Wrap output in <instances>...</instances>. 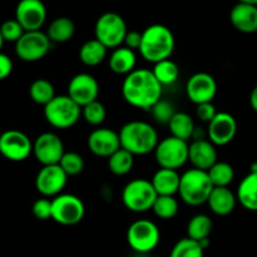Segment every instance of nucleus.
<instances>
[{
    "label": "nucleus",
    "instance_id": "nucleus-1",
    "mask_svg": "<svg viewBox=\"0 0 257 257\" xmlns=\"http://www.w3.org/2000/svg\"><path fill=\"white\" fill-rule=\"evenodd\" d=\"M122 95L132 107L151 110L158 100L162 99V84L152 70L135 69L123 80Z\"/></svg>",
    "mask_w": 257,
    "mask_h": 257
},
{
    "label": "nucleus",
    "instance_id": "nucleus-2",
    "mask_svg": "<svg viewBox=\"0 0 257 257\" xmlns=\"http://www.w3.org/2000/svg\"><path fill=\"white\" fill-rule=\"evenodd\" d=\"M118 133L120 147L133 156H146L155 152L160 142L156 128L143 120H131L125 123Z\"/></svg>",
    "mask_w": 257,
    "mask_h": 257
},
{
    "label": "nucleus",
    "instance_id": "nucleus-3",
    "mask_svg": "<svg viewBox=\"0 0 257 257\" xmlns=\"http://www.w3.org/2000/svg\"><path fill=\"white\" fill-rule=\"evenodd\" d=\"M175 35L170 28L163 24H152L142 32L140 53L148 63L170 59L175 50Z\"/></svg>",
    "mask_w": 257,
    "mask_h": 257
},
{
    "label": "nucleus",
    "instance_id": "nucleus-4",
    "mask_svg": "<svg viewBox=\"0 0 257 257\" xmlns=\"http://www.w3.org/2000/svg\"><path fill=\"white\" fill-rule=\"evenodd\" d=\"M213 190L207 171L191 168L181 175L180 197L186 205L200 206L207 203Z\"/></svg>",
    "mask_w": 257,
    "mask_h": 257
},
{
    "label": "nucleus",
    "instance_id": "nucleus-5",
    "mask_svg": "<svg viewBox=\"0 0 257 257\" xmlns=\"http://www.w3.org/2000/svg\"><path fill=\"white\" fill-rule=\"evenodd\" d=\"M44 117L52 127L68 130L77 124L82 117V107L68 94L55 95L52 102L44 107Z\"/></svg>",
    "mask_w": 257,
    "mask_h": 257
},
{
    "label": "nucleus",
    "instance_id": "nucleus-6",
    "mask_svg": "<svg viewBox=\"0 0 257 257\" xmlns=\"http://www.w3.org/2000/svg\"><path fill=\"white\" fill-rule=\"evenodd\" d=\"M158 195L153 188L152 182L145 178L130 181L122 191V202L127 210L136 213L147 212L152 210L153 203Z\"/></svg>",
    "mask_w": 257,
    "mask_h": 257
},
{
    "label": "nucleus",
    "instance_id": "nucleus-7",
    "mask_svg": "<svg viewBox=\"0 0 257 257\" xmlns=\"http://www.w3.org/2000/svg\"><path fill=\"white\" fill-rule=\"evenodd\" d=\"M190 145L187 141L180 140L173 136L166 137L158 142L155 150L156 162L161 168L168 170H180L188 162Z\"/></svg>",
    "mask_w": 257,
    "mask_h": 257
},
{
    "label": "nucleus",
    "instance_id": "nucleus-8",
    "mask_svg": "<svg viewBox=\"0 0 257 257\" xmlns=\"http://www.w3.org/2000/svg\"><path fill=\"white\" fill-rule=\"evenodd\" d=\"M127 33L128 29L124 19L117 13H104L98 18L95 23V39L99 40L108 49L122 47Z\"/></svg>",
    "mask_w": 257,
    "mask_h": 257
},
{
    "label": "nucleus",
    "instance_id": "nucleus-9",
    "mask_svg": "<svg viewBox=\"0 0 257 257\" xmlns=\"http://www.w3.org/2000/svg\"><path fill=\"white\" fill-rule=\"evenodd\" d=\"M161 240L160 228L150 220H138L128 227L127 242L133 251L148 253L155 250Z\"/></svg>",
    "mask_w": 257,
    "mask_h": 257
},
{
    "label": "nucleus",
    "instance_id": "nucleus-10",
    "mask_svg": "<svg viewBox=\"0 0 257 257\" xmlns=\"http://www.w3.org/2000/svg\"><path fill=\"white\" fill-rule=\"evenodd\" d=\"M85 206L78 196L60 193L52 200V220L63 226H74L83 220Z\"/></svg>",
    "mask_w": 257,
    "mask_h": 257
},
{
    "label": "nucleus",
    "instance_id": "nucleus-11",
    "mask_svg": "<svg viewBox=\"0 0 257 257\" xmlns=\"http://www.w3.org/2000/svg\"><path fill=\"white\" fill-rule=\"evenodd\" d=\"M50 45L52 42L47 33H43L42 30L25 32L24 35L15 43V53L23 62H38L48 54Z\"/></svg>",
    "mask_w": 257,
    "mask_h": 257
},
{
    "label": "nucleus",
    "instance_id": "nucleus-12",
    "mask_svg": "<svg viewBox=\"0 0 257 257\" xmlns=\"http://www.w3.org/2000/svg\"><path fill=\"white\" fill-rule=\"evenodd\" d=\"M0 153L7 160L22 162L33 153V142L22 131H5L0 136Z\"/></svg>",
    "mask_w": 257,
    "mask_h": 257
},
{
    "label": "nucleus",
    "instance_id": "nucleus-13",
    "mask_svg": "<svg viewBox=\"0 0 257 257\" xmlns=\"http://www.w3.org/2000/svg\"><path fill=\"white\" fill-rule=\"evenodd\" d=\"M33 153L42 166L59 165L65 153L62 138L53 132H44L33 143Z\"/></svg>",
    "mask_w": 257,
    "mask_h": 257
},
{
    "label": "nucleus",
    "instance_id": "nucleus-14",
    "mask_svg": "<svg viewBox=\"0 0 257 257\" xmlns=\"http://www.w3.org/2000/svg\"><path fill=\"white\" fill-rule=\"evenodd\" d=\"M68 176L59 165L43 166L35 178V188L43 197H57L67 186Z\"/></svg>",
    "mask_w": 257,
    "mask_h": 257
},
{
    "label": "nucleus",
    "instance_id": "nucleus-15",
    "mask_svg": "<svg viewBox=\"0 0 257 257\" xmlns=\"http://www.w3.org/2000/svg\"><path fill=\"white\" fill-rule=\"evenodd\" d=\"M186 94L196 105L210 103L217 94V82L210 73H195L186 83Z\"/></svg>",
    "mask_w": 257,
    "mask_h": 257
},
{
    "label": "nucleus",
    "instance_id": "nucleus-16",
    "mask_svg": "<svg viewBox=\"0 0 257 257\" xmlns=\"http://www.w3.org/2000/svg\"><path fill=\"white\" fill-rule=\"evenodd\" d=\"M15 19L25 32L40 30L47 19V8L42 0H20L15 9Z\"/></svg>",
    "mask_w": 257,
    "mask_h": 257
},
{
    "label": "nucleus",
    "instance_id": "nucleus-17",
    "mask_svg": "<svg viewBox=\"0 0 257 257\" xmlns=\"http://www.w3.org/2000/svg\"><path fill=\"white\" fill-rule=\"evenodd\" d=\"M99 84L89 73H79L70 79L68 84V95L80 107L98 100Z\"/></svg>",
    "mask_w": 257,
    "mask_h": 257
},
{
    "label": "nucleus",
    "instance_id": "nucleus-18",
    "mask_svg": "<svg viewBox=\"0 0 257 257\" xmlns=\"http://www.w3.org/2000/svg\"><path fill=\"white\" fill-rule=\"evenodd\" d=\"M88 148L97 157L109 158L120 148L119 133L110 128L99 127L88 136Z\"/></svg>",
    "mask_w": 257,
    "mask_h": 257
},
{
    "label": "nucleus",
    "instance_id": "nucleus-19",
    "mask_svg": "<svg viewBox=\"0 0 257 257\" xmlns=\"http://www.w3.org/2000/svg\"><path fill=\"white\" fill-rule=\"evenodd\" d=\"M237 133V122L227 112H218L208 123L207 137L215 146H226L235 138Z\"/></svg>",
    "mask_w": 257,
    "mask_h": 257
},
{
    "label": "nucleus",
    "instance_id": "nucleus-20",
    "mask_svg": "<svg viewBox=\"0 0 257 257\" xmlns=\"http://www.w3.org/2000/svg\"><path fill=\"white\" fill-rule=\"evenodd\" d=\"M188 161L193 168L208 171L218 161L216 146L210 140H195L190 145Z\"/></svg>",
    "mask_w": 257,
    "mask_h": 257
},
{
    "label": "nucleus",
    "instance_id": "nucleus-21",
    "mask_svg": "<svg viewBox=\"0 0 257 257\" xmlns=\"http://www.w3.org/2000/svg\"><path fill=\"white\" fill-rule=\"evenodd\" d=\"M230 22L236 30L245 34L257 32V7L238 3L231 9Z\"/></svg>",
    "mask_w": 257,
    "mask_h": 257
},
{
    "label": "nucleus",
    "instance_id": "nucleus-22",
    "mask_svg": "<svg viewBox=\"0 0 257 257\" xmlns=\"http://www.w3.org/2000/svg\"><path fill=\"white\" fill-rule=\"evenodd\" d=\"M237 202V196L228 187H213L207 205L217 216H228L233 212Z\"/></svg>",
    "mask_w": 257,
    "mask_h": 257
},
{
    "label": "nucleus",
    "instance_id": "nucleus-23",
    "mask_svg": "<svg viewBox=\"0 0 257 257\" xmlns=\"http://www.w3.org/2000/svg\"><path fill=\"white\" fill-rule=\"evenodd\" d=\"M151 182L158 196H175L180 191L181 175L176 170L160 168Z\"/></svg>",
    "mask_w": 257,
    "mask_h": 257
},
{
    "label": "nucleus",
    "instance_id": "nucleus-24",
    "mask_svg": "<svg viewBox=\"0 0 257 257\" xmlns=\"http://www.w3.org/2000/svg\"><path fill=\"white\" fill-rule=\"evenodd\" d=\"M137 55L135 50L127 47H118L109 57V68L113 73L119 75H128L136 69Z\"/></svg>",
    "mask_w": 257,
    "mask_h": 257
},
{
    "label": "nucleus",
    "instance_id": "nucleus-25",
    "mask_svg": "<svg viewBox=\"0 0 257 257\" xmlns=\"http://www.w3.org/2000/svg\"><path fill=\"white\" fill-rule=\"evenodd\" d=\"M236 196L242 207L257 212V172H250L242 178Z\"/></svg>",
    "mask_w": 257,
    "mask_h": 257
},
{
    "label": "nucleus",
    "instance_id": "nucleus-26",
    "mask_svg": "<svg viewBox=\"0 0 257 257\" xmlns=\"http://www.w3.org/2000/svg\"><path fill=\"white\" fill-rule=\"evenodd\" d=\"M108 48L94 39L87 40L79 49V59L87 67H97L107 58Z\"/></svg>",
    "mask_w": 257,
    "mask_h": 257
},
{
    "label": "nucleus",
    "instance_id": "nucleus-27",
    "mask_svg": "<svg viewBox=\"0 0 257 257\" xmlns=\"http://www.w3.org/2000/svg\"><path fill=\"white\" fill-rule=\"evenodd\" d=\"M168 128L171 131V136L188 142V140H192L196 124L193 118L188 113L176 112L168 123Z\"/></svg>",
    "mask_w": 257,
    "mask_h": 257
},
{
    "label": "nucleus",
    "instance_id": "nucleus-28",
    "mask_svg": "<svg viewBox=\"0 0 257 257\" xmlns=\"http://www.w3.org/2000/svg\"><path fill=\"white\" fill-rule=\"evenodd\" d=\"M75 33V25L72 19L59 17L53 20L47 29V35L52 43H67Z\"/></svg>",
    "mask_w": 257,
    "mask_h": 257
},
{
    "label": "nucleus",
    "instance_id": "nucleus-29",
    "mask_svg": "<svg viewBox=\"0 0 257 257\" xmlns=\"http://www.w3.org/2000/svg\"><path fill=\"white\" fill-rule=\"evenodd\" d=\"M212 227L213 223L210 216L205 215V213H198V215L193 216L190 222H188L187 237L200 242V241L210 237L211 232H212Z\"/></svg>",
    "mask_w": 257,
    "mask_h": 257
},
{
    "label": "nucleus",
    "instance_id": "nucleus-30",
    "mask_svg": "<svg viewBox=\"0 0 257 257\" xmlns=\"http://www.w3.org/2000/svg\"><path fill=\"white\" fill-rule=\"evenodd\" d=\"M135 156L122 147L108 158V168L115 176H125L132 171Z\"/></svg>",
    "mask_w": 257,
    "mask_h": 257
},
{
    "label": "nucleus",
    "instance_id": "nucleus-31",
    "mask_svg": "<svg viewBox=\"0 0 257 257\" xmlns=\"http://www.w3.org/2000/svg\"><path fill=\"white\" fill-rule=\"evenodd\" d=\"M29 95L30 98H32L33 102L45 107L48 103L52 102L55 98L54 85H53L49 80L40 78V79L34 80V82L30 84Z\"/></svg>",
    "mask_w": 257,
    "mask_h": 257
},
{
    "label": "nucleus",
    "instance_id": "nucleus-32",
    "mask_svg": "<svg viewBox=\"0 0 257 257\" xmlns=\"http://www.w3.org/2000/svg\"><path fill=\"white\" fill-rule=\"evenodd\" d=\"M213 187H228L235 178V170L232 166L223 161H217L207 171Z\"/></svg>",
    "mask_w": 257,
    "mask_h": 257
},
{
    "label": "nucleus",
    "instance_id": "nucleus-33",
    "mask_svg": "<svg viewBox=\"0 0 257 257\" xmlns=\"http://www.w3.org/2000/svg\"><path fill=\"white\" fill-rule=\"evenodd\" d=\"M153 74L157 78L158 82L163 85H171L177 82L180 77V68L173 60L166 59L162 62L156 63L153 67Z\"/></svg>",
    "mask_w": 257,
    "mask_h": 257
},
{
    "label": "nucleus",
    "instance_id": "nucleus-34",
    "mask_svg": "<svg viewBox=\"0 0 257 257\" xmlns=\"http://www.w3.org/2000/svg\"><path fill=\"white\" fill-rule=\"evenodd\" d=\"M180 206L175 196H158L153 203L152 211L158 218L171 220L178 213Z\"/></svg>",
    "mask_w": 257,
    "mask_h": 257
},
{
    "label": "nucleus",
    "instance_id": "nucleus-35",
    "mask_svg": "<svg viewBox=\"0 0 257 257\" xmlns=\"http://www.w3.org/2000/svg\"><path fill=\"white\" fill-rule=\"evenodd\" d=\"M205 248L198 241L185 237L173 246L170 257H203Z\"/></svg>",
    "mask_w": 257,
    "mask_h": 257
},
{
    "label": "nucleus",
    "instance_id": "nucleus-36",
    "mask_svg": "<svg viewBox=\"0 0 257 257\" xmlns=\"http://www.w3.org/2000/svg\"><path fill=\"white\" fill-rule=\"evenodd\" d=\"M82 117L88 124L98 127L107 118V109L99 100H94L82 108Z\"/></svg>",
    "mask_w": 257,
    "mask_h": 257
},
{
    "label": "nucleus",
    "instance_id": "nucleus-37",
    "mask_svg": "<svg viewBox=\"0 0 257 257\" xmlns=\"http://www.w3.org/2000/svg\"><path fill=\"white\" fill-rule=\"evenodd\" d=\"M59 166L63 168L68 177L78 176L84 170V160L82 156L77 152H65L60 160Z\"/></svg>",
    "mask_w": 257,
    "mask_h": 257
},
{
    "label": "nucleus",
    "instance_id": "nucleus-38",
    "mask_svg": "<svg viewBox=\"0 0 257 257\" xmlns=\"http://www.w3.org/2000/svg\"><path fill=\"white\" fill-rule=\"evenodd\" d=\"M152 112L153 118H155L156 122L161 123V124H167L170 123V120L172 119V117L175 115L176 109L173 107V104L168 100H158L155 105L151 109Z\"/></svg>",
    "mask_w": 257,
    "mask_h": 257
},
{
    "label": "nucleus",
    "instance_id": "nucleus-39",
    "mask_svg": "<svg viewBox=\"0 0 257 257\" xmlns=\"http://www.w3.org/2000/svg\"><path fill=\"white\" fill-rule=\"evenodd\" d=\"M0 33H2L4 42L17 43L24 35L25 30L23 29L17 19H9L0 25Z\"/></svg>",
    "mask_w": 257,
    "mask_h": 257
},
{
    "label": "nucleus",
    "instance_id": "nucleus-40",
    "mask_svg": "<svg viewBox=\"0 0 257 257\" xmlns=\"http://www.w3.org/2000/svg\"><path fill=\"white\" fill-rule=\"evenodd\" d=\"M32 211L38 220H49L52 218V201L47 197L39 198L34 202Z\"/></svg>",
    "mask_w": 257,
    "mask_h": 257
},
{
    "label": "nucleus",
    "instance_id": "nucleus-41",
    "mask_svg": "<svg viewBox=\"0 0 257 257\" xmlns=\"http://www.w3.org/2000/svg\"><path fill=\"white\" fill-rule=\"evenodd\" d=\"M217 113L218 112L216 110V107L213 105L212 102L202 103V104H198L197 108H196V115H197L201 122L210 123L216 117Z\"/></svg>",
    "mask_w": 257,
    "mask_h": 257
},
{
    "label": "nucleus",
    "instance_id": "nucleus-42",
    "mask_svg": "<svg viewBox=\"0 0 257 257\" xmlns=\"http://www.w3.org/2000/svg\"><path fill=\"white\" fill-rule=\"evenodd\" d=\"M141 43H142V33L137 32V30H128L124 38V43H123L124 47L132 50H140Z\"/></svg>",
    "mask_w": 257,
    "mask_h": 257
},
{
    "label": "nucleus",
    "instance_id": "nucleus-43",
    "mask_svg": "<svg viewBox=\"0 0 257 257\" xmlns=\"http://www.w3.org/2000/svg\"><path fill=\"white\" fill-rule=\"evenodd\" d=\"M13 72V60L9 55L0 53V80H4L12 74Z\"/></svg>",
    "mask_w": 257,
    "mask_h": 257
},
{
    "label": "nucleus",
    "instance_id": "nucleus-44",
    "mask_svg": "<svg viewBox=\"0 0 257 257\" xmlns=\"http://www.w3.org/2000/svg\"><path fill=\"white\" fill-rule=\"evenodd\" d=\"M250 105L253 110L257 113V85L251 90L250 93Z\"/></svg>",
    "mask_w": 257,
    "mask_h": 257
},
{
    "label": "nucleus",
    "instance_id": "nucleus-45",
    "mask_svg": "<svg viewBox=\"0 0 257 257\" xmlns=\"http://www.w3.org/2000/svg\"><path fill=\"white\" fill-rule=\"evenodd\" d=\"M238 3H243V4H250L257 7V0H238Z\"/></svg>",
    "mask_w": 257,
    "mask_h": 257
},
{
    "label": "nucleus",
    "instance_id": "nucleus-46",
    "mask_svg": "<svg viewBox=\"0 0 257 257\" xmlns=\"http://www.w3.org/2000/svg\"><path fill=\"white\" fill-rule=\"evenodd\" d=\"M3 44H4V39H3V35H2V33H0V50H2ZM0 53H2V52H0Z\"/></svg>",
    "mask_w": 257,
    "mask_h": 257
}]
</instances>
